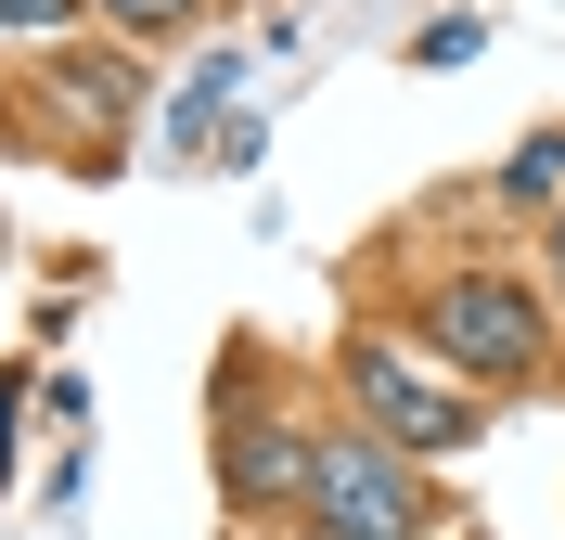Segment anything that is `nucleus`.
<instances>
[{
    "mask_svg": "<svg viewBox=\"0 0 565 540\" xmlns=\"http://www.w3.org/2000/svg\"><path fill=\"white\" fill-rule=\"evenodd\" d=\"M424 348L450 360V373H476V387H540L553 335H540V296L514 271H450V284L424 296Z\"/></svg>",
    "mask_w": 565,
    "mask_h": 540,
    "instance_id": "f257e3e1",
    "label": "nucleus"
},
{
    "mask_svg": "<svg viewBox=\"0 0 565 540\" xmlns=\"http://www.w3.org/2000/svg\"><path fill=\"white\" fill-rule=\"evenodd\" d=\"M296 502H309L321 540H412L424 528V476L386 437H309V489Z\"/></svg>",
    "mask_w": 565,
    "mask_h": 540,
    "instance_id": "f03ea898",
    "label": "nucleus"
},
{
    "mask_svg": "<svg viewBox=\"0 0 565 540\" xmlns=\"http://www.w3.org/2000/svg\"><path fill=\"white\" fill-rule=\"evenodd\" d=\"M348 387H360V412H373L386 451H462L476 437V387H450L412 348H348Z\"/></svg>",
    "mask_w": 565,
    "mask_h": 540,
    "instance_id": "7ed1b4c3",
    "label": "nucleus"
},
{
    "mask_svg": "<svg viewBox=\"0 0 565 540\" xmlns=\"http://www.w3.org/2000/svg\"><path fill=\"white\" fill-rule=\"evenodd\" d=\"M296 489H309V437H296V425L232 437V502H296Z\"/></svg>",
    "mask_w": 565,
    "mask_h": 540,
    "instance_id": "20e7f679",
    "label": "nucleus"
},
{
    "mask_svg": "<svg viewBox=\"0 0 565 540\" xmlns=\"http://www.w3.org/2000/svg\"><path fill=\"white\" fill-rule=\"evenodd\" d=\"M232 77H245V52H206V65L180 77V104L154 116V142H168V155H193V142L218 129V104H232Z\"/></svg>",
    "mask_w": 565,
    "mask_h": 540,
    "instance_id": "39448f33",
    "label": "nucleus"
},
{
    "mask_svg": "<svg viewBox=\"0 0 565 540\" xmlns=\"http://www.w3.org/2000/svg\"><path fill=\"white\" fill-rule=\"evenodd\" d=\"M52 77H65L77 129H116V116H129V65H116V52H52Z\"/></svg>",
    "mask_w": 565,
    "mask_h": 540,
    "instance_id": "423d86ee",
    "label": "nucleus"
},
{
    "mask_svg": "<svg viewBox=\"0 0 565 540\" xmlns=\"http://www.w3.org/2000/svg\"><path fill=\"white\" fill-rule=\"evenodd\" d=\"M501 180H514L527 207H565V129H540V142L514 155V168H501Z\"/></svg>",
    "mask_w": 565,
    "mask_h": 540,
    "instance_id": "0eeeda50",
    "label": "nucleus"
},
{
    "mask_svg": "<svg viewBox=\"0 0 565 540\" xmlns=\"http://www.w3.org/2000/svg\"><path fill=\"white\" fill-rule=\"evenodd\" d=\"M104 13H116V27H141V39H154V27H193L206 0H104Z\"/></svg>",
    "mask_w": 565,
    "mask_h": 540,
    "instance_id": "6e6552de",
    "label": "nucleus"
},
{
    "mask_svg": "<svg viewBox=\"0 0 565 540\" xmlns=\"http://www.w3.org/2000/svg\"><path fill=\"white\" fill-rule=\"evenodd\" d=\"M476 39H489L476 13H462V27H424V52H412V65H476Z\"/></svg>",
    "mask_w": 565,
    "mask_h": 540,
    "instance_id": "1a4fd4ad",
    "label": "nucleus"
},
{
    "mask_svg": "<svg viewBox=\"0 0 565 540\" xmlns=\"http://www.w3.org/2000/svg\"><path fill=\"white\" fill-rule=\"evenodd\" d=\"M77 0H0V27H65Z\"/></svg>",
    "mask_w": 565,
    "mask_h": 540,
    "instance_id": "9d476101",
    "label": "nucleus"
},
{
    "mask_svg": "<svg viewBox=\"0 0 565 540\" xmlns=\"http://www.w3.org/2000/svg\"><path fill=\"white\" fill-rule=\"evenodd\" d=\"M0 476H13V387H0Z\"/></svg>",
    "mask_w": 565,
    "mask_h": 540,
    "instance_id": "9b49d317",
    "label": "nucleus"
},
{
    "mask_svg": "<svg viewBox=\"0 0 565 540\" xmlns=\"http://www.w3.org/2000/svg\"><path fill=\"white\" fill-rule=\"evenodd\" d=\"M553 271H565V219H553Z\"/></svg>",
    "mask_w": 565,
    "mask_h": 540,
    "instance_id": "f8f14e48",
    "label": "nucleus"
}]
</instances>
